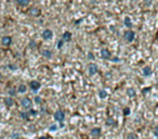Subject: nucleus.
<instances>
[{"mask_svg":"<svg viewBox=\"0 0 158 139\" xmlns=\"http://www.w3.org/2000/svg\"><path fill=\"white\" fill-rule=\"evenodd\" d=\"M9 69H11L12 71H15L17 68H16V65H13V64H10L9 65Z\"/></svg>","mask_w":158,"mask_h":139,"instance_id":"nucleus-30","label":"nucleus"},{"mask_svg":"<svg viewBox=\"0 0 158 139\" xmlns=\"http://www.w3.org/2000/svg\"><path fill=\"white\" fill-rule=\"evenodd\" d=\"M63 44H64V40H63V39H62V40H60V41H59V45H58V47H59V48H62Z\"/></svg>","mask_w":158,"mask_h":139,"instance_id":"nucleus-33","label":"nucleus"},{"mask_svg":"<svg viewBox=\"0 0 158 139\" xmlns=\"http://www.w3.org/2000/svg\"><path fill=\"white\" fill-rule=\"evenodd\" d=\"M8 94H9V96H15V94H16V89L15 88H10L9 90H8Z\"/></svg>","mask_w":158,"mask_h":139,"instance_id":"nucleus-21","label":"nucleus"},{"mask_svg":"<svg viewBox=\"0 0 158 139\" xmlns=\"http://www.w3.org/2000/svg\"><path fill=\"white\" fill-rule=\"evenodd\" d=\"M134 37H135V34H134V32L133 31H127V32H125V35H124V38L128 41V43H131V41H133V39H134Z\"/></svg>","mask_w":158,"mask_h":139,"instance_id":"nucleus-3","label":"nucleus"},{"mask_svg":"<svg viewBox=\"0 0 158 139\" xmlns=\"http://www.w3.org/2000/svg\"><path fill=\"white\" fill-rule=\"evenodd\" d=\"M88 59L91 60V61H93V60H94V54L92 52H89L88 53Z\"/></svg>","mask_w":158,"mask_h":139,"instance_id":"nucleus-27","label":"nucleus"},{"mask_svg":"<svg viewBox=\"0 0 158 139\" xmlns=\"http://www.w3.org/2000/svg\"><path fill=\"white\" fill-rule=\"evenodd\" d=\"M101 128L100 127H94V128H92V130H91V136H93V137H99L100 135H101Z\"/></svg>","mask_w":158,"mask_h":139,"instance_id":"nucleus-11","label":"nucleus"},{"mask_svg":"<svg viewBox=\"0 0 158 139\" xmlns=\"http://www.w3.org/2000/svg\"><path fill=\"white\" fill-rule=\"evenodd\" d=\"M65 118V113L63 111H56L55 113H54V120L56 121V122H62V121H64Z\"/></svg>","mask_w":158,"mask_h":139,"instance_id":"nucleus-4","label":"nucleus"},{"mask_svg":"<svg viewBox=\"0 0 158 139\" xmlns=\"http://www.w3.org/2000/svg\"><path fill=\"white\" fill-rule=\"evenodd\" d=\"M26 90H27V87L25 85H23V84H22V85H20L19 88H17V91H19L20 94H25Z\"/></svg>","mask_w":158,"mask_h":139,"instance_id":"nucleus-19","label":"nucleus"},{"mask_svg":"<svg viewBox=\"0 0 158 139\" xmlns=\"http://www.w3.org/2000/svg\"><path fill=\"white\" fill-rule=\"evenodd\" d=\"M29 87H30V89H32L33 91H38V90L40 89V87H41V84L38 81H32L29 83Z\"/></svg>","mask_w":158,"mask_h":139,"instance_id":"nucleus-5","label":"nucleus"},{"mask_svg":"<svg viewBox=\"0 0 158 139\" xmlns=\"http://www.w3.org/2000/svg\"><path fill=\"white\" fill-rule=\"evenodd\" d=\"M101 57L103 59H105V60H109V59L112 58V53H111V51H109L108 49L104 48V49L101 50Z\"/></svg>","mask_w":158,"mask_h":139,"instance_id":"nucleus-8","label":"nucleus"},{"mask_svg":"<svg viewBox=\"0 0 158 139\" xmlns=\"http://www.w3.org/2000/svg\"><path fill=\"white\" fill-rule=\"evenodd\" d=\"M35 102H36L37 104H41V103H42V99H41V97H40V96H36Z\"/></svg>","mask_w":158,"mask_h":139,"instance_id":"nucleus-22","label":"nucleus"},{"mask_svg":"<svg viewBox=\"0 0 158 139\" xmlns=\"http://www.w3.org/2000/svg\"><path fill=\"white\" fill-rule=\"evenodd\" d=\"M142 73L144 76H150L152 75V70L149 66H145V68L142 70Z\"/></svg>","mask_w":158,"mask_h":139,"instance_id":"nucleus-13","label":"nucleus"},{"mask_svg":"<svg viewBox=\"0 0 158 139\" xmlns=\"http://www.w3.org/2000/svg\"><path fill=\"white\" fill-rule=\"evenodd\" d=\"M127 95H128L130 98H133V97H135L137 96V91H135V89H133L132 87L128 88L127 89Z\"/></svg>","mask_w":158,"mask_h":139,"instance_id":"nucleus-12","label":"nucleus"},{"mask_svg":"<svg viewBox=\"0 0 158 139\" xmlns=\"http://www.w3.org/2000/svg\"><path fill=\"white\" fill-rule=\"evenodd\" d=\"M113 62H120V59L117 58V57H116V58H114V59H113Z\"/></svg>","mask_w":158,"mask_h":139,"instance_id":"nucleus-34","label":"nucleus"},{"mask_svg":"<svg viewBox=\"0 0 158 139\" xmlns=\"http://www.w3.org/2000/svg\"><path fill=\"white\" fill-rule=\"evenodd\" d=\"M42 38H44L45 40H49L53 37V32L51 31V29H45L44 32H42Z\"/></svg>","mask_w":158,"mask_h":139,"instance_id":"nucleus-7","label":"nucleus"},{"mask_svg":"<svg viewBox=\"0 0 158 139\" xmlns=\"http://www.w3.org/2000/svg\"><path fill=\"white\" fill-rule=\"evenodd\" d=\"M99 97H100L101 99H105L106 97H107V91H106V90H104V89L100 90V91H99Z\"/></svg>","mask_w":158,"mask_h":139,"instance_id":"nucleus-20","label":"nucleus"},{"mask_svg":"<svg viewBox=\"0 0 158 139\" xmlns=\"http://www.w3.org/2000/svg\"><path fill=\"white\" fill-rule=\"evenodd\" d=\"M29 47L30 48H35L36 47V43H35V41H33V40L30 41V43H29Z\"/></svg>","mask_w":158,"mask_h":139,"instance_id":"nucleus-31","label":"nucleus"},{"mask_svg":"<svg viewBox=\"0 0 158 139\" xmlns=\"http://www.w3.org/2000/svg\"><path fill=\"white\" fill-rule=\"evenodd\" d=\"M1 44L5 47H8L12 44V38L10 37V36H3V37L1 38Z\"/></svg>","mask_w":158,"mask_h":139,"instance_id":"nucleus-9","label":"nucleus"},{"mask_svg":"<svg viewBox=\"0 0 158 139\" xmlns=\"http://www.w3.org/2000/svg\"><path fill=\"white\" fill-rule=\"evenodd\" d=\"M117 123H116V121H115L113 117H108L107 120H106V125L107 126H115Z\"/></svg>","mask_w":158,"mask_h":139,"instance_id":"nucleus-16","label":"nucleus"},{"mask_svg":"<svg viewBox=\"0 0 158 139\" xmlns=\"http://www.w3.org/2000/svg\"><path fill=\"white\" fill-rule=\"evenodd\" d=\"M124 23H125V26H127V27H132V22H131V19L129 16H127V17H125V21H124Z\"/></svg>","mask_w":158,"mask_h":139,"instance_id":"nucleus-17","label":"nucleus"},{"mask_svg":"<svg viewBox=\"0 0 158 139\" xmlns=\"http://www.w3.org/2000/svg\"><path fill=\"white\" fill-rule=\"evenodd\" d=\"M40 13H41L40 9H39V8H36V7L30 8L29 11H28V14H29L30 16H33V17H37V16H39Z\"/></svg>","mask_w":158,"mask_h":139,"instance_id":"nucleus-6","label":"nucleus"},{"mask_svg":"<svg viewBox=\"0 0 158 139\" xmlns=\"http://www.w3.org/2000/svg\"><path fill=\"white\" fill-rule=\"evenodd\" d=\"M3 102H4V104L7 105V107H12L14 104V99L12 98V97H7V98H4V100H3Z\"/></svg>","mask_w":158,"mask_h":139,"instance_id":"nucleus-10","label":"nucleus"},{"mask_svg":"<svg viewBox=\"0 0 158 139\" xmlns=\"http://www.w3.org/2000/svg\"><path fill=\"white\" fill-rule=\"evenodd\" d=\"M49 129H50L51 131H55V130L58 129V126H56V125H51Z\"/></svg>","mask_w":158,"mask_h":139,"instance_id":"nucleus-28","label":"nucleus"},{"mask_svg":"<svg viewBox=\"0 0 158 139\" xmlns=\"http://www.w3.org/2000/svg\"><path fill=\"white\" fill-rule=\"evenodd\" d=\"M15 2L21 7H26L29 3V0H15Z\"/></svg>","mask_w":158,"mask_h":139,"instance_id":"nucleus-15","label":"nucleus"},{"mask_svg":"<svg viewBox=\"0 0 158 139\" xmlns=\"http://www.w3.org/2000/svg\"><path fill=\"white\" fill-rule=\"evenodd\" d=\"M62 39H63L64 41H70V39H71V33H69V32H65V33L63 34V36H62Z\"/></svg>","mask_w":158,"mask_h":139,"instance_id":"nucleus-14","label":"nucleus"},{"mask_svg":"<svg viewBox=\"0 0 158 139\" xmlns=\"http://www.w3.org/2000/svg\"><path fill=\"white\" fill-rule=\"evenodd\" d=\"M98 71H99V68H98V65L94 64V63H90L89 66H88V73L90 76H93L95 75L96 73H98Z\"/></svg>","mask_w":158,"mask_h":139,"instance_id":"nucleus-2","label":"nucleus"},{"mask_svg":"<svg viewBox=\"0 0 158 139\" xmlns=\"http://www.w3.org/2000/svg\"><path fill=\"white\" fill-rule=\"evenodd\" d=\"M42 56H44L45 58H47V59H51L52 52L50 50H44V51H42Z\"/></svg>","mask_w":158,"mask_h":139,"instance_id":"nucleus-18","label":"nucleus"},{"mask_svg":"<svg viewBox=\"0 0 158 139\" xmlns=\"http://www.w3.org/2000/svg\"><path fill=\"white\" fill-rule=\"evenodd\" d=\"M28 115H32V116H36L37 115V111H35V110H30L28 112Z\"/></svg>","mask_w":158,"mask_h":139,"instance_id":"nucleus-26","label":"nucleus"},{"mask_svg":"<svg viewBox=\"0 0 158 139\" xmlns=\"http://www.w3.org/2000/svg\"><path fill=\"white\" fill-rule=\"evenodd\" d=\"M137 135L133 134V133H130V134H128V136H127V139H137Z\"/></svg>","mask_w":158,"mask_h":139,"instance_id":"nucleus-23","label":"nucleus"},{"mask_svg":"<svg viewBox=\"0 0 158 139\" xmlns=\"http://www.w3.org/2000/svg\"><path fill=\"white\" fill-rule=\"evenodd\" d=\"M123 112H124V115H126V116H128V115H129V114H130V112H131V111H130V109H129V108H125Z\"/></svg>","mask_w":158,"mask_h":139,"instance_id":"nucleus-25","label":"nucleus"},{"mask_svg":"<svg viewBox=\"0 0 158 139\" xmlns=\"http://www.w3.org/2000/svg\"><path fill=\"white\" fill-rule=\"evenodd\" d=\"M1 78H2V75H1V73H0V80H1Z\"/></svg>","mask_w":158,"mask_h":139,"instance_id":"nucleus-35","label":"nucleus"},{"mask_svg":"<svg viewBox=\"0 0 158 139\" xmlns=\"http://www.w3.org/2000/svg\"><path fill=\"white\" fill-rule=\"evenodd\" d=\"M12 138L13 139H21V136L19 134H15L14 133V134H12Z\"/></svg>","mask_w":158,"mask_h":139,"instance_id":"nucleus-29","label":"nucleus"},{"mask_svg":"<svg viewBox=\"0 0 158 139\" xmlns=\"http://www.w3.org/2000/svg\"><path fill=\"white\" fill-rule=\"evenodd\" d=\"M154 134H155V136L156 137H158V125L155 127V129H154Z\"/></svg>","mask_w":158,"mask_h":139,"instance_id":"nucleus-32","label":"nucleus"},{"mask_svg":"<svg viewBox=\"0 0 158 139\" xmlns=\"http://www.w3.org/2000/svg\"><path fill=\"white\" fill-rule=\"evenodd\" d=\"M21 117L24 118V120H28L29 118V115H28V113H26V112H22L21 113Z\"/></svg>","mask_w":158,"mask_h":139,"instance_id":"nucleus-24","label":"nucleus"},{"mask_svg":"<svg viewBox=\"0 0 158 139\" xmlns=\"http://www.w3.org/2000/svg\"><path fill=\"white\" fill-rule=\"evenodd\" d=\"M21 105L25 109V110H30V108L33 107V101L32 99H29V98H23L22 101H21Z\"/></svg>","mask_w":158,"mask_h":139,"instance_id":"nucleus-1","label":"nucleus"}]
</instances>
